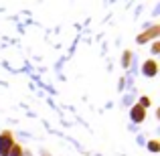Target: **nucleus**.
Here are the masks:
<instances>
[{"label": "nucleus", "instance_id": "7", "mask_svg": "<svg viewBox=\"0 0 160 156\" xmlns=\"http://www.w3.org/2000/svg\"><path fill=\"white\" fill-rule=\"evenodd\" d=\"M148 150H150V152H154V154H158L160 152V142L158 140H150L148 142Z\"/></svg>", "mask_w": 160, "mask_h": 156}, {"label": "nucleus", "instance_id": "6", "mask_svg": "<svg viewBox=\"0 0 160 156\" xmlns=\"http://www.w3.org/2000/svg\"><path fill=\"white\" fill-rule=\"evenodd\" d=\"M22 154H24V148H22V144L14 142V144H12V148H10V152H8V156H22Z\"/></svg>", "mask_w": 160, "mask_h": 156}, {"label": "nucleus", "instance_id": "1", "mask_svg": "<svg viewBox=\"0 0 160 156\" xmlns=\"http://www.w3.org/2000/svg\"><path fill=\"white\" fill-rule=\"evenodd\" d=\"M158 35H160V24H152V27H146L144 31H142L140 35L136 37V43H138V45H144V43H148L150 39L158 41Z\"/></svg>", "mask_w": 160, "mask_h": 156}, {"label": "nucleus", "instance_id": "4", "mask_svg": "<svg viewBox=\"0 0 160 156\" xmlns=\"http://www.w3.org/2000/svg\"><path fill=\"white\" fill-rule=\"evenodd\" d=\"M142 75L144 77H156V73H158V63L154 61V59H146L144 63H142Z\"/></svg>", "mask_w": 160, "mask_h": 156}, {"label": "nucleus", "instance_id": "3", "mask_svg": "<svg viewBox=\"0 0 160 156\" xmlns=\"http://www.w3.org/2000/svg\"><path fill=\"white\" fill-rule=\"evenodd\" d=\"M130 120H132V124H134V126L142 124V122L146 120V109L142 108L140 103H134L132 108H130Z\"/></svg>", "mask_w": 160, "mask_h": 156}, {"label": "nucleus", "instance_id": "9", "mask_svg": "<svg viewBox=\"0 0 160 156\" xmlns=\"http://www.w3.org/2000/svg\"><path fill=\"white\" fill-rule=\"evenodd\" d=\"M150 51H152V55H158L160 53V43H158V41H154V43H152V49H150Z\"/></svg>", "mask_w": 160, "mask_h": 156}, {"label": "nucleus", "instance_id": "5", "mask_svg": "<svg viewBox=\"0 0 160 156\" xmlns=\"http://www.w3.org/2000/svg\"><path fill=\"white\" fill-rule=\"evenodd\" d=\"M132 59H134V55L130 49H126L124 53H122V67L124 69H128V67H132Z\"/></svg>", "mask_w": 160, "mask_h": 156}, {"label": "nucleus", "instance_id": "2", "mask_svg": "<svg viewBox=\"0 0 160 156\" xmlns=\"http://www.w3.org/2000/svg\"><path fill=\"white\" fill-rule=\"evenodd\" d=\"M12 144H14V136H12V132H10V130H4V132L0 134V156H8Z\"/></svg>", "mask_w": 160, "mask_h": 156}, {"label": "nucleus", "instance_id": "8", "mask_svg": "<svg viewBox=\"0 0 160 156\" xmlns=\"http://www.w3.org/2000/svg\"><path fill=\"white\" fill-rule=\"evenodd\" d=\"M138 103H140L142 105V108H148V105H150V98H148V95H142V98H140V102H138Z\"/></svg>", "mask_w": 160, "mask_h": 156}, {"label": "nucleus", "instance_id": "10", "mask_svg": "<svg viewBox=\"0 0 160 156\" xmlns=\"http://www.w3.org/2000/svg\"><path fill=\"white\" fill-rule=\"evenodd\" d=\"M132 102H134V95H132V93H126V95H124V105H130Z\"/></svg>", "mask_w": 160, "mask_h": 156}]
</instances>
